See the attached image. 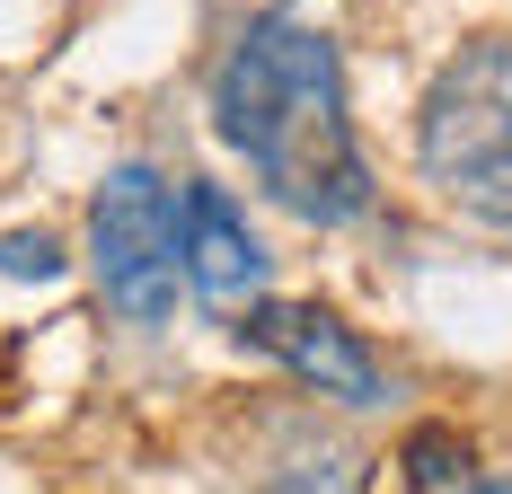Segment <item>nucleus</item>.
<instances>
[{
  "instance_id": "3",
  "label": "nucleus",
  "mask_w": 512,
  "mask_h": 494,
  "mask_svg": "<svg viewBox=\"0 0 512 494\" xmlns=\"http://www.w3.org/2000/svg\"><path fill=\"white\" fill-rule=\"evenodd\" d=\"M89 256H98V292L115 318L159 327L177 300V195L159 186V168H115L89 212Z\"/></svg>"
},
{
  "instance_id": "4",
  "label": "nucleus",
  "mask_w": 512,
  "mask_h": 494,
  "mask_svg": "<svg viewBox=\"0 0 512 494\" xmlns=\"http://www.w3.org/2000/svg\"><path fill=\"white\" fill-rule=\"evenodd\" d=\"M248 345H265L283 371H301L309 389L345 397V406H371V397H380V362H371V353L354 345V327L327 318V309H256Z\"/></svg>"
},
{
  "instance_id": "5",
  "label": "nucleus",
  "mask_w": 512,
  "mask_h": 494,
  "mask_svg": "<svg viewBox=\"0 0 512 494\" xmlns=\"http://www.w3.org/2000/svg\"><path fill=\"white\" fill-rule=\"evenodd\" d=\"M256 274H265V256H256L239 203L221 195V186H186L177 195V283H195L221 309V300H248Z\"/></svg>"
},
{
  "instance_id": "2",
  "label": "nucleus",
  "mask_w": 512,
  "mask_h": 494,
  "mask_svg": "<svg viewBox=\"0 0 512 494\" xmlns=\"http://www.w3.org/2000/svg\"><path fill=\"white\" fill-rule=\"evenodd\" d=\"M424 177L442 195L512 230V45H477L460 53L433 98H424Z\"/></svg>"
},
{
  "instance_id": "7",
  "label": "nucleus",
  "mask_w": 512,
  "mask_h": 494,
  "mask_svg": "<svg viewBox=\"0 0 512 494\" xmlns=\"http://www.w3.org/2000/svg\"><path fill=\"white\" fill-rule=\"evenodd\" d=\"M468 494H512V486H468Z\"/></svg>"
},
{
  "instance_id": "6",
  "label": "nucleus",
  "mask_w": 512,
  "mask_h": 494,
  "mask_svg": "<svg viewBox=\"0 0 512 494\" xmlns=\"http://www.w3.org/2000/svg\"><path fill=\"white\" fill-rule=\"evenodd\" d=\"M407 477H415V494H468V486H477L451 433H415V442H407Z\"/></svg>"
},
{
  "instance_id": "1",
  "label": "nucleus",
  "mask_w": 512,
  "mask_h": 494,
  "mask_svg": "<svg viewBox=\"0 0 512 494\" xmlns=\"http://www.w3.org/2000/svg\"><path fill=\"white\" fill-rule=\"evenodd\" d=\"M221 142L256 159V177L301 221H354L371 203L354 124H345V71L336 45L292 18H265L221 71Z\"/></svg>"
}]
</instances>
